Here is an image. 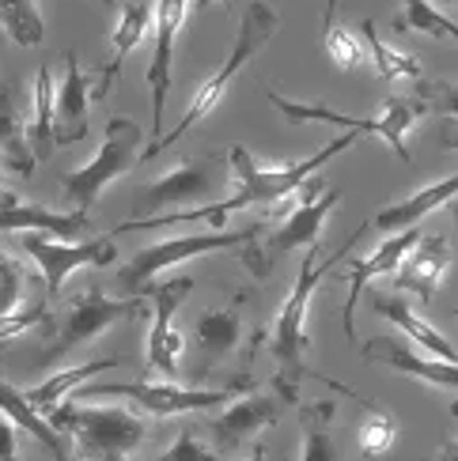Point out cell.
<instances>
[{
  "label": "cell",
  "instance_id": "6da1fadb",
  "mask_svg": "<svg viewBox=\"0 0 458 461\" xmlns=\"http://www.w3.org/2000/svg\"><path fill=\"white\" fill-rule=\"evenodd\" d=\"M356 144V132H345V137L330 140L322 151H315L311 159H299V163H284V167H265L258 163L246 148H232L227 151V170L235 178V194L227 201H208L197 208H179V212H163V216H151V220H125L114 227V235L122 230H144V227H170V223H208L224 230V223L232 220L243 208H254V204H273V201H292L296 189L307 182L311 175H318L322 163H330L334 156H341L345 148Z\"/></svg>",
  "mask_w": 458,
  "mask_h": 461
},
{
  "label": "cell",
  "instance_id": "7a4b0ae2",
  "mask_svg": "<svg viewBox=\"0 0 458 461\" xmlns=\"http://www.w3.org/2000/svg\"><path fill=\"white\" fill-rule=\"evenodd\" d=\"M368 223H360L349 242L337 249L334 258L326 261H318V246L307 249L299 261V273H296V284H292V292L284 295L280 303V311H277V321H273V337H270V352L277 359V371H273V386L277 393L289 401V405H296L299 401V382L307 378V352H311V325H307V311H311V299L318 292V280L330 273V268L337 261H345L349 258V249L353 242L360 239V230H364Z\"/></svg>",
  "mask_w": 458,
  "mask_h": 461
},
{
  "label": "cell",
  "instance_id": "3957f363",
  "mask_svg": "<svg viewBox=\"0 0 458 461\" xmlns=\"http://www.w3.org/2000/svg\"><path fill=\"white\" fill-rule=\"evenodd\" d=\"M277 27H280V15H277V8L273 5H265V0H251L246 5V12H243V19H239V31H235V42H232V50H227V57H224V65L208 76V80L194 91V99H189V106H186V113L175 122V129L170 132H163L160 140H151V144H144V159H156L163 148H170L175 140H182V132H189L197 122H205L208 113H213L220 103H224V95H227V87H232V80L235 76L254 61V57L273 42V34H277Z\"/></svg>",
  "mask_w": 458,
  "mask_h": 461
},
{
  "label": "cell",
  "instance_id": "277c9868",
  "mask_svg": "<svg viewBox=\"0 0 458 461\" xmlns=\"http://www.w3.org/2000/svg\"><path fill=\"white\" fill-rule=\"evenodd\" d=\"M337 189H322V178L311 175L307 182H303L292 201L296 208L289 216H284L273 230L261 227V235L254 242L243 246V265L251 268V273L258 280H265L273 273V261L280 254H292V249H315L322 242V227H326V216L337 208Z\"/></svg>",
  "mask_w": 458,
  "mask_h": 461
},
{
  "label": "cell",
  "instance_id": "5b68a950",
  "mask_svg": "<svg viewBox=\"0 0 458 461\" xmlns=\"http://www.w3.org/2000/svg\"><path fill=\"white\" fill-rule=\"evenodd\" d=\"M50 424L76 438V461H129L148 438L144 420L118 405L95 409L69 401V405H57Z\"/></svg>",
  "mask_w": 458,
  "mask_h": 461
},
{
  "label": "cell",
  "instance_id": "8992f818",
  "mask_svg": "<svg viewBox=\"0 0 458 461\" xmlns=\"http://www.w3.org/2000/svg\"><path fill=\"white\" fill-rule=\"evenodd\" d=\"M265 99H270L284 118L296 122V125H307V122H326V125H337V129H345V132H375L379 140H387V148L394 151L402 163H409V129L425 118V103L417 99H387L383 110L371 113V118H356V113H341L326 103H296L289 99V95H280V91H265Z\"/></svg>",
  "mask_w": 458,
  "mask_h": 461
},
{
  "label": "cell",
  "instance_id": "52a82bcc",
  "mask_svg": "<svg viewBox=\"0 0 458 461\" xmlns=\"http://www.w3.org/2000/svg\"><path fill=\"white\" fill-rule=\"evenodd\" d=\"M251 390V378H235V382H224V386L208 390V386H179V382H87L72 397L76 401H99V397H125L133 401L144 416H182V412H208V409H220L227 405L235 393Z\"/></svg>",
  "mask_w": 458,
  "mask_h": 461
},
{
  "label": "cell",
  "instance_id": "ba28073f",
  "mask_svg": "<svg viewBox=\"0 0 458 461\" xmlns=\"http://www.w3.org/2000/svg\"><path fill=\"white\" fill-rule=\"evenodd\" d=\"M144 140L148 137H144V129L137 122L114 113V118L106 122V137H103V148L95 151V159L84 163L80 170H65L61 175L65 201L72 204V212H87V208L99 201L125 170L137 167L144 159Z\"/></svg>",
  "mask_w": 458,
  "mask_h": 461
},
{
  "label": "cell",
  "instance_id": "9c48e42d",
  "mask_svg": "<svg viewBox=\"0 0 458 461\" xmlns=\"http://www.w3.org/2000/svg\"><path fill=\"white\" fill-rule=\"evenodd\" d=\"M137 314H144V295L114 299V295H103L99 287H84V292L61 311V318L53 321V340H50V348L42 352L38 363L50 367V363H57L61 356L80 352L84 344H91L95 337L114 330L118 321L137 318Z\"/></svg>",
  "mask_w": 458,
  "mask_h": 461
},
{
  "label": "cell",
  "instance_id": "30bf717a",
  "mask_svg": "<svg viewBox=\"0 0 458 461\" xmlns=\"http://www.w3.org/2000/svg\"><path fill=\"white\" fill-rule=\"evenodd\" d=\"M227 163L224 156H216V151H205V156H189L182 159L175 170H167L163 178L156 182H148L137 189V212L141 216H133V220H151V216H163V212H179V208L186 204H208L213 201L224 182H227Z\"/></svg>",
  "mask_w": 458,
  "mask_h": 461
},
{
  "label": "cell",
  "instance_id": "8fae6325",
  "mask_svg": "<svg viewBox=\"0 0 458 461\" xmlns=\"http://www.w3.org/2000/svg\"><path fill=\"white\" fill-rule=\"evenodd\" d=\"M265 223L254 227H243V230H197V235H182V239H167L156 246H144L137 258L129 265L118 268V287L125 295H144L156 276L170 265H182V261H194L205 254H216V249H239L246 242H254L261 235Z\"/></svg>",
  "mask_w": 458,
  "mask_h": 461
},
{
  "label": "cell",
  "instance_id": "7c38bea8",
  "mask_svg": "<svg viewBox=\"0 0 458 461\" xmlns=\"http://www.w3.org/2000/svg\"><path fill=\"white\" fill-rule=\"evenodd\" d=\"M243 306H246V292H239L227 306H208L194 318V330H189V348L186 356V378L194 386L213 382L232 356L243 348L246 325H243Z\"/></svg>",
  "mask_w": 458,
  "mask_h": 461
},
{
  "label": "cell",
  "instance_id": "4fadbf2b",
  "mask_svg": "<svg viewBox=\"0 0 458 461\" xmlns=\"http://www.w3.org/2000/svg\"><path fill=\"white\" fill-rule=\"evenodd\" d=\"M194 292L189 276H170L151 284L144 295H151L156 311H151V330H148V371L163 375L167 382L182 378V352H186V337L175 330V314L186 303V295Z\"/></svg>",
  "mask_w": 458,
  "mask_h": 461
},
{
  "label": "cell",
  "instance_id": "5bb4252c",
  "mask_svg": "<svg viewBox=\"0 0 458 461\" xmlns=\"http://www.w3.org/2000/svg\"><path fill=\"white\" fill-rule=\"evenodd\" d=\"M23 249L31 254V261L38 265V273L46 280V299L53 303L61 295V284L76 273V268H106L118 261V242L114 235L106 239H87V242H76V246H61V242H50L46 235H23Z\"/></svg>",
  "mask_w": 458,
  "mask_h": 461
},
{
  "label": "cell",
  "instance_id": "9a60e30c",
  "mask_svg": "<svg viewBox=\"0 0 458 461\" xmlns=\"http://www.w3.org/2000/svg\"><path fill=\"white\" fill-rule=\"evenodd\" d=\"M277 409H280L277 397H265V393H246V397L232 401L227 409L220 405L216 416L205 420V431H208V438H213L208 447H213L224 461L239 457L258 438L261 428H273L277 424V416H280Z\"/></svg>",
  "mask_w": 458,
  "mask_h": 461
},
{
  "label": "cell",
  "instance_id": "2e32d148",
  "mask_svg": "<svg viewBox=\"0 0 458 461\" xmlns=\"http://www.w3.org/2000/svg\"><path fill=\"white\" fill-rule=\"evenodd\" d=\"M186 15H189V0H160L156 12H151V23H156V50H151V65H148V91H151V137H148V144L163 137L170 65H175V46H179Z\"/></svg>",
  "mask_w": 458,
  "mask_h": 461
},
{
  "label": "cell",
  "instance_id": "e0dca14e",
  "mask_svg": "<svg viewBox=\"0 0 458 461\" xmlns=\"http://www.w3.org/2000/svg\"><path fill=\"white\" fill-rule=\"evenodd\" d=\"M425 230H398V235H387L383 242H379L368 258H356L349 261L345 258V268H349V295H345V306H341V321H345V337L356 344V330H353V318H356V303L360 295H364V287L375 280V276H383V273H394L398 261H402L409 249L417 246V239H421Z\"/></svg>",
  "mask_w": 458,
  "mask_h": 461
},
{
  "label": "cell",
  "instance_id": "ac0fdd59",
  "mask_svg": "<svg viewBox=\"0 0 458 461\" xmlns=\"http://www.w3.org/2000/svg\"><path fill=\"white\" fill-rule=\"evenodd\" d=\"M95 99L91 76H84L80 57L65 53V76L53 87V144H76L87 137V103Z\"/></svg>",
  "mask_w": 458,
  "mask_h": 461
},
{
  "label": "cell",
  "instance_id": "d6986e66",
  "mask_svg": "<svg viewBox=\"0 0 458 461\" xmlns=\"http://www.w3.org/2000/svg\"><path fill=\"white\" fill-rule=\"evenodd\" d=\"M364 359L387 363V367L413 375L417 382L435 386V390H458V363L440 359V356H425V348H417V344H402L394 337H371L364 344Z\"/></svg>",
  "mask_w": 458,
  "mask_h": 461
},
{
  "label": "cell",
  "instance_id": "ffe728a7",
  "mask_svg": "<svg viewBox=\"0 0 458 461\" xmlns=\"http://www.w3.org/2000/svg\"><path fill=\"white\" fill-rule=\"evenodd\" d=\"M447 265H451V242L444 235H421L394 268V292H413L421 303H432V292L444 280Z\"/></svg>",
  "mask_w": 458,
  "mask_h": 461
},
{
  "label": "cell",
  "instance_id": "44dd1931",
  "mask_svg": "<svg viewBox=\"0 0 458 461\" xmlns=\"http://www.w3.org/2000/svg\"><path fill=\"white\" fill-rule=\"evenodd\" d=\"M5 230H42V235H61V239H80L91 230L87 212H53L42 204H27L19 194L0 189V235Z\"/></svg>",
  "mask_w": 458,
  "mask_h": 461
},
{
  "label": "cell",
  "instance_id": "7402d4cb",
  "mask_svg": "<svg viewBox=\"0 0 458 461\" xmlns=\"http://www.w3.org/2000/svg\"><path fill=\"white\" fill-rule=\"evenodd\" d=\"M368 306L375 314H383L387 321H394L398 330H406V337L417 344V348H425V352H435L440 359H451V363H458V352H454V344L435 330V325L425 318V314H417L413 311V303L406 299V292H375L371 299H368Z\"/></svg>",
  "mask_w": 458,
  "mask_h": 461
},
{
  "label": "cell",
  "instance_id": "603a6c76",
  "mask_svg": "<svg viewBox=\"0 0 458 461\" xmlns=\"http://www.w3.org/2000/svg\"><path fill=\"white\" fill-rule=\"evenodd\" d=\"M454 197H458V175L440 178V182H432V185H425V189H417V194L406 197V201H394V204H387V208H379V212H375V230H383V235L409 230V227L421 223L428 212H435V208L447 204V201H454Z\"/></svg>",
  "mask_w": 458,
  "mask_h": 461
},
{
  "label": "cell",
  "instance_id": "cb8c5ba5",
  "mask_svg": "<svg viewBox=\"0 0 458 461\" xmlns=\"http://www.w3.org/2000/svg\"><path fill=\"white\" fill-rule=\"evenodd\" d=\"M0 156H5V163L23 178L34 170V156L27 148V122H23V106H19L15 80H0Z\"/></svg>",
  "mask_w": 458,
  "mask_h": 461
},
{
  "label": "cell",
  "instance_id": "d4e9b609",
  "mask_svg": "<svg viewBox=\"0 0 458 461\" xmlns=\"http://www.w3.org/2000/svg\"><path fill=\"white\" fill-rule=\"evenodd\" d=\"M114 367H122L118 356H110V359H91V363H76V367H65V371L50 375L46 382H38V386L27 390L23 397H27V405H31L38 416L50 420V416L57 412V405H61L65 393H76V390H80V382H91L95 375L114 371Z\"/></svg>",
  "mask_w": 458,
  "mask_h": 461
},
{
  "label": "cell",
  "instance_id": "484cf974",
  "mask_svg": "<svg viewBox=\"0 0 458 461\" xmlns=\"http://www.w3.org/2000/svg\"><path fill=\"white\" fill-rule=\"evenodd\" d=\"M0 416L8 420V424H15V428H23L27 435H34L38 443H42L57 461H72V454L65 450V438H61V431H57L50 420H42L31 405H27V397H23V390H15L12 382H5L0 378Z\"/></svg>",
  "mask_w": 458,
  "mask_h": 461
},
{
  "label": "cell",
  "instance_id": "4316f807",
  "mask_svg": "<svg viewBox=\"0 0 458 461\" xmlns=\"http://www.w3.org/2000/svg\"><path fill=\"white\" fill-rule=\"evenodd\" d=\"M27 148L34 163H46L57 144H53V76L42 65L34 72V106H31V122H27Z\"/></svg>",
  "mask_w": 458,
  "mask_h": 461
},
{
  "label": "cell",
  "instance_id": "83f0119b",
  "mask_svg": "<svg viewBox=\"0 0 458 461\" xmlns=\"http://www.w3.org/2000/svg\"><path fill=\"white\" fill-rule=\"evenodd\" d=\"M303 424V447H299V461H337V443H334V401H318L307 405L299 416Z\"/></svg>",
  "mask_w": 458,
  "mask_h": 461
},
{
  "label": "cell",
  "instance_id": "f1b7e54d",
  "mask_svg": "<svg viewBox=\"0 0 458 461\" xmlns=\"http://www.w3.org/2000/svg\"><path fill=\"white\" fill-rule=\"evenodd\" d=\"M364 46H368V57L375 61V72L383 76V80H409V84L421 80V61H417L409 50L387 46L383 38L375 34V23H364Z\"/></svg>",
  "mask_w": 458,
  "mask_h": 461
},
{
  "label": "cell",
  "instance_id": "f546056e",
  "mask_svg": "<svg viewBox=\"0 0 458 461\" xmlns=\"http://www.w3.org/2000/svg\"><path fill=\"white\" fill-rule=\"evenodd\" d=\"M0 31H5L19 50H31L46 38L42 12L34 0H0Z\"/></svg>",
  "mask_w": 458,
  "mask_h": 461
},
{
  "label": "cell",
  "instance_id": "4dcf8cb0",
  "mask_svg": "<svg viewBox=\"0 0 458 461\" xmlns=\"http://www.w3.org/2000/svg\"><path fill=\"white\" fill-rule=\"evenodd\" d=\"M394 27L398 31H421L432 38H447L451 46H458V23L435 8L432 0H402V12H398Z\"/></svg>",
  "mask_w": 458,
  "mask_h": 461
},
{
  "label": "cell",
  "instance_id": "1f68e13d",
  "mask_svg": "<svg viewBox=\"0 0 458 461\" xmlns=\"http://www.w3.org/2000/svg\"><path fill=\"white\" fill-rule=\"evenodd\" d=\"M394 438H398V420L390 412H379V409L368 405L364 424H360V431H356L360 454H364L368 461H379V457H383L394 447Z\"/></svg>",
  "mask_w": 458,
  "mask_h": 461
},
{
  "label": "cell",
  "instance_id": "d6a6232c",
  "mask_svg": "<svg viewBox=\"0 0 458 461\" xmlns=\"http://www.w3.org/2000/svg\"><path fill=\"white\" fill-rule=\"evenodd\" d=\"M326 50L334 57V65L341 72H360L368 65V46H364V38L353 34L349 27H326Z\"/></svg>",
  "mask_w": 458,
  "mask_h": 461
},
{
  "label": "cell",
  "instance_id": "836d02e7",
  "mask_svg": "<svg viewBox=\"0 0 458 461\" xmlns=\"http://www.w3.org/2000/svg\"><path fill=\"white\" fill-rule=\"evenodd\" d=\"M156 461H224V457L205 443L194 424H182L179 435H175V443H170V450L160 454Z\"/></svg>",
  "mask_w": 458,
  "mask_h": 461
},
{
  "label": "cell",
  "instance_id": "e575fe53",
  "mask_svg": "<svg viewBox=\"0 0 458 461\" xmlns=\"http://www.w3.org/2000/svg\"><path fill=\"white\" fill-rule=\"evenodd\" d=\"M417 99L425 103L428 113L458 118V80H417Z\"/></svg>",
  "mask_w": 458,
  "mask_h": 461
},
{
  "label": "cell",
  "instance_id": "d590c367",
  "mask_svg": "<svg viewBox=\"0 0 458 461\" xmlns=\"http://www.w3.org/2000/svg\"><path fill=\"white\" fill-rule=\"evenodd\" d=\"M23 268L19 261H12L5 249H0V318H12L19 311V299H23Z\"/></svg>",
  "mask_w": 458,
  "mask_h": 461
},
{
  "label": "cell",
  "instance_id": "8d00e7d4",
  "mask_svg": "<svg viewBox=\"0 0 458 461\" xmlns=\"http://www.w3.org/2000/svg\"><path fill=\"white\" fill-rule=\"evenodd\" d=\"M46 306H34V311L27 314H12V318H0V340L5 337H15V333H23V330H34L38 321H46Z\"/></svg>",
  "mask_w": 458,
  "mask_h": 461
},
{
  "label": "cell",
  "instance_id": "74e56055",
  "mask_svg": "<svg viewBox=\"0 0 458 461\" xmlns=\"http://www.w3.org/2000/svg\"><path fill=\"white\" fill-rule=\"evenodd\" d=\"M0 461H19V438H15V424H8L0 416Z\"/></svg>",
  "mask_w": 458,
  "mask_h": 461
},
{
  "label": "cell",
  "instance_id": "f35d334b",
  "mask_svg": "<svg viewBox=\"0 0 458 461\" xmlns=\"http://www.w3.org/2000/svg\"><path fill=\"white\" fill-rule=\"evenodd\" d=\"M435 144H440L444 151H458V118H447L444 129L435 132Z\"/></svg>",
  "mask_w": 458,
  "mask_h": 461
},
{
  "label": "cell",
  "instance_id": "ab89813d",
  "mask_svg": "<svg viewBox=\"0 0 458 461\" xmlns=\"http://www.w3.org/2000/svg\"><path fill=\"white\" fill-rule=\"evenodd\" d=\"M435 461H458V435L447 438V443L440 447V454H435Z\"/></svg>",
  "mask_w": 458,
  "mask_h": 461
},
{
  "label": "cell",
  "instance_id": "60d3db41",
  "mask_svg": "<svg viewBox=\"0 0 458 461\" xmlns=\"http://www.w3.org/2000/svg\"><path fill=\"white\" fill-rule=\"evenodd\" d=\"M337 5H341V0H326V8H322V27H334V19H337Z\"/></svg>",
  "mask_w": 458,
  "mask_h": 461
},
{
  "label": "cell",
  "instance_id": "b9f144b4",
  "mask_svg": "<svg viewBox=\"0 0 458 461\" xmlns=\"http://www.w3.org/2000/svg\"><path fill=\"white\" fill-rule=\"evenodd\" d=\"M208 5H224V8H227V5H232V0H197V5H194V12H205Z\"/></svg>",
  "mask_w": 458,
  "mask_h": 461
},
{
  "label": "cell",
  "instance_id": "7bdbcfd3",
  "mask_svg": "<svg viewBox=\"0 0 458 461\" xmlns=\"http://www.w3.org/2000/svg\"><path fill=\"white\" fill-rule=\"evenodd\" d=\"M243 461H265V450H261V447H254V454H251V457H243Z\"/></svg>",
  "mask_w": 458,
  "mask_h": 461
},
{
  "label": "cell",
  "instance_id": "ee69618b",
  "mask_svg": "<svg viewBox=\"0 0 458 461\" xmlns=\"http://www.w3.org/2000/svg\"><path fill=\"white\" fill-rule=\"evenodd\" d=\"M451 216H454V223H458V197L451 201Z\"/></svg>",
  "mask_w": 458,
  "mask_h": 461
},
{
  "label": "cell",
  "instance_id": "f6af8a7d",
  "mask_svg": "<svg viewBox=\"0 0 458 461\" xmlns=\"http://www.w3.org/2000/svg\"><path fill=\"white\" fill-rule=\"evenodd\" d=\"M432 5H454L458 8V0H432Z\"/></svg>",
  "mask_w": 458,
  "mask_h": 461
},
{
  "label": "cell",
  "instance_id": "bcb514c9",
  "mask_svg": "<svg viewBox=\"0 0 458 461\" xmlns=\"http://www.w3.org/2000/svg\"><path fill=\"white\" fill-rule=\"evenodd\" d=\"M451 416H458V401H454V405H451Z\"/></svg>",
  "mask_w": 458,
  "mask_h": 461
},
{
  "label": "cell",
  "instance_id": "7dc6e473",
  "mask_svg": "<svg viewBox=\"0 0 458 461\" xmlns=\"http://www.w3.org/2000/svg\"><path fill=\"white\" fill-rule=\"evenodd\" d=\"M103 5H114V0H103Z\"/></svg>",
  "mask_w": 458,
  "mask_h": 461
}]
</instances>
